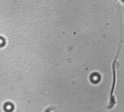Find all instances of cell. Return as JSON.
<instances>
[{"mask_svg":"<svg viewBox=\"0 0 124 112\" xmlns=\"http://www.w3.org/2000/svg\"><path fill=\"white\" fill-rule=\"evenodd\" d=\"M120 48L121 46L119 47V50H118V52H117V54H116V58H115V60H114V62H113V65H112V69H113V86H112V89H111V94H110V103H109V106L107 109H112V108L114 107V104H115V100L114 98V87H115V85H116V63H117V59H118V56H119V53H120Z\"/></svg>","mask_w":124,"mask_h":112,"instance_id":"6da1fadb","label":"cell"}]
</instances>
